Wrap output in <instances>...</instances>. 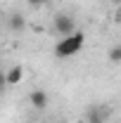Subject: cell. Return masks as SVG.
<instances>
[{"instance_id": "6da1fadb", "label": "cell", "mask_w": 121, "mask_h": 123, "mask_svg": "<svg viewBox=\"0 0 121 123\" xmlns=\"http://www.w3.org/2000/svg\"><path fill=\"white\" fill-rule=\"evenodd\" d=\"M83 45H86V33L83 31H74V33L64 36L60 43L55 45V57H60V59L74 57V55H78L83 50Z\"/></svg>"}, {"instance_id": "7a4b0ae2", "label": "cell", "mask_w": 121, "mask_h": 123, "mask_svg": "<svg viewBox=\"0 0 121 123\" xmlns=\"http://www.w3.org/2000/svg\"><path fill=\"white\" fill-rule=\"evenodd\" d=\"M52 26H55V31L64 38V36H69V33H74V31H76V21H74V17H71V14H64V12H62V14L55 17Z\"/></svg>"}, {"instance_id": "3957f363", "label": "cell", "mask_w": 121, "mask_h": 123, "mask_svg": "<svg viewBox=\"0 0 121 123\" xmlns=\"http://www.w3.org/2000/svg\"><path fill=\"white\" fill-rule=\"evenodd\" d=\"M29 104L33 109H38V111H43V109H47V104H50V95H47L45 90H31L29 92Z\"/></svg>"}, {"instance_id": "277c9868", "label": "cell", "mask_w": 121, "mask_h": 123, "mask_svg": "<svg viewBox=\"0 0 121 123\" xmlns=\"http://www.w3.org/2000/svg\"><path fill=\"white\" fill-rule=\"evenodd\" d=\"M107 116H109V109H105V107H90L86 111L88 123H107Z\"/></svg>"}, {"instance_id": "5b68a950", "label": "cell", "mask_w": 121, "mask_h": 123, "mask_svg": "<svg viewBox=\"0 0 121 123\" xmlns=\"http://www.w3.org/2000/svg\"><path fill=\"white\" fill-rule=\"evenodd\" d=\"M7 26H10V31H24L26 29V19H24V14L21 12H12L10 14V19H7Z\"/></svg>"}, {"instance_id": "8992f818", "label": "cell", "mask_w": 121, "mask_h": 123, "mask_svg": "<svg viewBox=\"0 0 121 123\" xmlns=\"http://www.w3.org/2000/svg\"><path fill=\"white\" fill-rule=\"evenodd\" d=\"M21 78H24V69L14 64L10 71H7V85H17V83H21Z\"/></svg>"}, {"instance_id": "52a82bcc", "label": "cell", "mask_w": 121, "mask_h": 123, "mask_svg": "<svg viewBox=\"0 0 121 123\" xmlns=\"http://www.w3.org/2000/svg\"><path fill=\"white\" fill-rule=\"evenodd\" d=\"M109 62L112 64H121V45H114L109 50Z\"/></svg>"}, {"instance_id": "ba28073f", "label": "cell", "mask_w": 121, "mask_h": 123, "mask_svg": "<svg viewBox=\"0 0 121 123\" xmlns=\"http://www.w3.org/2000/svg\"><path fill=\"white\" fill-rule=\"evenodd\" d=\"M26 2H29L31 7H36V10H38V7H45L50 0H26Z\"/></svg>"}, {"instance_id": "9c48e42d", "label": "cell", "mask_w": 121, "mask_h": 123, "mask_svg": "<svg viewBox=\"0 0 121 123\" xmlns=\"http://www.w3.org/2000/svg\"><path fill=\"white\" fill-rule=\"evenodd\" d=\"M5 88H7V74H2V71H0V92L5 90Z\"/></svg>"}, {"instance_id": "30bf717a", "label": "cell", "mask_w": 121, "mask_h": 123, "mask_svg": "<svg viewBox=\"0 0 121 123\" xmlns=\"http://www.w3.org/2000/svg\"><path fill=\"white\" fill-rule=\"evenodd\" d=\"M52 123H62V121H52Z\"/></svg>"}, {"instance_id": "8fae6325", "label": "cell", "mask_w": 121, "mask_h": 123, "mask_svg": "<svg viewBox=\"0 0 121 123\" xmlns=\"http://www.w3.org/2000/svg\"><path fill=\"white\" fill-rule=\"evenodd\" d=\"M119 2H121V0H119Z\"/></svg>"}]
</instances>
